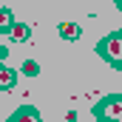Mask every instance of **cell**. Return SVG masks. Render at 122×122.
I'll use <instances>...</instances> for the list:
<instances>
[{"label":"cell","instance_id":"6da1fadb","mask_svg":"<svg viewBox=\"0 0 122 122\" xmlns=\"http://www.w3.org/2000/svg\"><path fill=\"white\" fill-rule=\"evenodd\" d=\"M97 117L102 122H122V97H105L97 105Z\"/></svg>","mask_w":122,"mask_h":122},{"label":"cell","instance_id":"7a4b0ae2","mask_svg":"<svg viewBox=\"0 0 122 122\" xmlns=\"http://www.w3.org/2000/svg\"><path fill=\"white\" fill-rule=\"evenodd\" d=\"M99 51H102L105 60H111L114 65L122 68V43H119V37H108V40L99 46Z\"/></svg>","mask_w":122,"mask_h":122},{"label":"cell","instance_id":"3957f363","mask_svg":"<svg viewBox=\"0 0 122 122\" xmlns=\"http://www.w3.org/2000/svg\"><path fill=\"white\" fill-rule=\"evenodd\" d=\"M11 122H40V117H37L34 108H20V111L11 117Z\"/></svg>","mask_w":122,"mask_h":122},{"label":"cell","instance_id":"277c9868","mask_svg":"<svg viewBox=\"0 0 122 122\" xmlns=\"http://www.w3.org/2000/svg\"><path fill=\"white\" fill-rule=\"evenodd\" d=\"M82 31H80V26L77 23H60V37H65V40H77Z\"/></svg>","mask_w":122,"mask_h":122},{"label":"cell","instance_id":"5b68a950","mask_svg":"<svg viewBox=\"0 0 122 122\" xmlns=\"http://www.w3.org/2000/svg\"><path fill=\"white\" fill-rule=\"evenodd\" d=\"M9 34H11L14 40H29V26H26V23H14Z\"/></svg>","mask_w":122,"mask_h":122},{"label":"cell","instance_id":"8992f818","mask_svg":"<svg viewBox=\"0 0 122 122\" xmlns=\"http://www.w3.org/2000/svg\"><path fill=\"white\" fill-rule=\"evenodd\" d=\"M0 85H3V88H11V85H14V71H11V68H3V71H0Z\"/></svg>","mask_w":122,"mask_h":122},{"label":"cell","instance_id":"52a82bcc","mask_svg":"<svg viewBox=\"0 0 122 122\" xmlns=\"http://www.w3.org/2000/svg\"><path fill=\"white\" fill-rule=\"evenodd\" d=\"M0 29H3V31H11V11H9V9L0 11Z\"/></svg>","mask_w":122,"mask_h":122},{"label":"cell","instance_id":"ba28073f","mask_svg":"<svg viewBox=\"0 0 122 122\" xmlns=\"http://www.w3.org/2000/svg\"><path fill=\"white\" fill-rule=\"evenodd\" d=\"M37 71H40V65H37V62H23V74H29V77H34V74H37Z\"/></svg>","mask_w":122,"mask_h":122},{"label":"cell","instance_id":"9c48e42d","mask_svg":"<svg viewBox=\"0 0 122 122\" xmlns=\"http://www.w3.org/2000/svg\"><path fill=\"white\" fill-rule=\"evenodd\" d=\"M119 6H122V0H119Z\"/></svg>","mask_w":122,"mask_h":122}]
</instances>
